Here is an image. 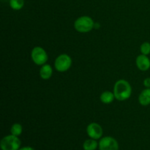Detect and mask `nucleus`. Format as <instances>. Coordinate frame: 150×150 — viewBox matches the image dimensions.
<instances>
[{"instance_id":"obj_16","label":"nucleus","mask_w":150,"mask_h":150,"mask_svg":"<svg viewBox=\"0 0 150 150\" xmlns=\"http://www.w3.org/2000/svg\"><path fill=\"white\" fill-rule=\"evenodd\" d=\"M144 86L145 88H150V78H146L144 80Z\"/></svg>"},{"instance_id":"obj_8","label":"nucleus","mask_w":150,"mask_h":150,"mask_svg":"<svg viewBox=\"0 0 150 150\" xmlns=\"http://www.w3.org/2000/svg\"><path fill=\"white\" fill-rule=\"evenodd\" d=\"M136 64L141 71H147L150 68V59L146 55L140 54L136 57Z\"/></svg>"},{"instance_id":"obj_2","label":"nucleus","mask_w":150,"mask_h":150,"mask_svg":"<svg viewBox=\"0 0 150 150\" xmlns=\"http://www.w3.org/2000/svg\"><path fill=\"white\" fill-rule=\"evenodd\" d=\"M95 21L88 16H81L74 22V29L80 33H87L95 28Z\"/></svg>"},{"instance_id":"obj_1","label":"nucleus","mask_w":150,"mask_h":150,"mask_svg":"<svg viewBox=\"0 0 150 150\" xmlns=\"http://www.w3.org/2000/svg\"><path fill=\"white\" fill-rule=\"evenodd\" d=\"M114 94L115 98L119 101H125L130 98L132 87L130 83L125 79L117 81L114 86Z\"/></svg>"},{"instance_id":"obj_13","label":"nucleus","mask_w":150,"mask_h":150,"mask_svg":"<svg viewBox=\"0 0 150 150\" xmlns=\"http://www.w3.org/2000/svg\"><path fill=\"white\" fill-rule=\"evenodd\" d=\"M23 132V126L20 123H14L10 127V134L20 136Z\"/></svg>"},{"instance_id":"obj_17","label":"nucleus","mask_w":150,"mask_h":150,"mask_svg":"<svg viewBox=\"0 0 150 150\" xmlns=\"http://www.w3.org/2000/svg\"><path fill=\"white\" fill-rule=\"evenodd\" d=\"M19 150H35L32 146H23V147H21Z\"/></svg>"},{"instance_id":"obj_10","label":"nucleus","mask_w":150,"mask_h":150,"mask_svg":"<svg viewBox=\"0 0 150 150\" xmlns=\"http://www.w3.org/2000/svg\"><path fill=\"white\" fill-rule=\"evenodd\" d=\"M139 103L143 106L150 105V88H146L139 96Z\"/></svg>"},{"instance_id":"obj_9","label":"nucleus","mask_w":150,"mask_h":150,"mask_svg":"<svg viewBox=\"0 0 150 150\" xmlns=\"http://www.w3.org/2000/svg\"><path fill=\"white\" fill-rule=\"evenodd\" d=\"M40 76L43 80H48L53 76V68L51 65L48 64H45L41 66L39 71Z\"/></svg>"},{"instance_id":"obj_12","label":"nucleus","mask_w":150,"mask_h":150,"mask_svg":"<svg viewBox=\"0 0 150 150\" xmlns=\"http://www.w3.org/2000/svg\"><path fill=\"white\" fill-rule=\"evenodd\" d=\"M83 150H96L98 148V142L93 139H86L83 143Z\"/></svg>"},{"instance_id":"obj_11","label":"nucleus","mask_w":150,"mask_h":150,"mask_svg":"<svg viewBox=\"0 0 150 150\" xmlns=\"http://www.w3.org/2000/svg\"><path fill=\"white\" fill-rule=\"evenodd\" d=\"M116 99L114 96V92H111L110 91H104L101 93L100 96V100L101 102L104 104H110Z\"/></svg>"},{"instance_id":"obj_7","label":"nucleus","mask_w":150,"mask_h":150,"mask_svg":"<svg viewBox=\"0 0 150 150\" xmlns=\"http://www.w3.org/2000/svg\"><path fill=\"white\" fill-rule=\"evenodd\" d=\"M86 134L90 139L98 140L103 137V130L101 125L97 122H91L86 127Z\"/></svg>"},{"instance_id":"obj_5","label":"nucleus","mask_w":150,"mask_h":150,"mask_svg":"<svg viewBox=\"0 0 150 150\" xmlns=\"http://www.w3.org/2000/svg\"><path fill=\"white\" fill-rule=\"evenodd\" d=\"M31 57L33 62L39 66L46 64L48 60V56L45 50L40 46L33 48V49L31 51Z\"/></svg>"},{"instance_id":"obj_4","label":"nucleus","mask_w":150,"mask_h":150,"mask_svg":"<svg viewBox=\"0 0 150 150\" xmlns=\"http://www.w3.org/2000/svg\"><path fill=\"white\" fill-rule=\"evenodd\" d=\"M72 59L68 54H62L59 55L56 58L55 62H54V67L56 70L60 73H64V72L67 71L71 67Z\"/></svg>"},{"instance_id":"obj_14","label":"nucleus","mask_w":150,"mask_h":150,"mask_svg":"<svg viewBox=\"0 0 150 150\" xmlns=\"http://www.w3.org/2000/svg\"><path fill=\"white\" fill-rule=\"evenodd\" d=\"M10 7L14 10H20L24 6V0H10Z\"/></svg>"},{"instance_id":"obj_6","label":"nucleus","mask_w":150,"mask_h":150,"mask_svg":"<svg viewBox=\"0 0 150 150\" xmlns=\"http://www.w3.org/2000/svg\"><path fill=\"white\" fill-rule=\"evenodd\" d=\"M99 150H119L120 146L117 139L111 136L102 137L98 142Z\"/></svg>"},{"instance_id":"obj_15","label":"nucleus","mask_w":150,"mask_h":150,"mask_svg":"<svg viewBox=\"0 0 150 150\" xmlns=\"http://www.w3.org/2000/svg\"><path fill=\"white\" fill-rule=\"evenodd\" d=\"M140 51L142 54L148 56L150 54V42H144L141 45Z\"/></svg>"},{"instance_id":"obj_3","label":"nucleus","mask_w":150,"mask_h":150,"mask_svg":"<svg viewBox=\"0 0 150 150\" xmlns=\"http://www.w3.org/2000/svg\"><path fill=\"white\" fill-rule=\"evenodd\" d=\"M21 146V142L18 136L7 135L1 139L0 147L1 150H19Z\"/></svg>"}]
</instances>
